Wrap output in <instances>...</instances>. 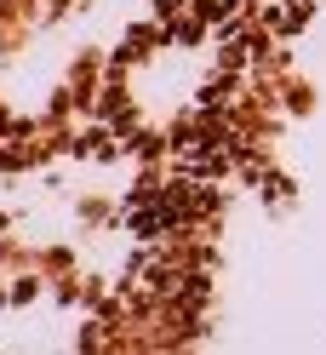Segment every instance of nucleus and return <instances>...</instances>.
I'll return each instance as SVG.
<instances>
[{
  "mask_svg": "<svg viewBox=\"0 0 326 355\" xmlns=\"http://www.w3.org/2000/svg\"><path fill=\"white\" fill-rule=\"evenodd\" d=\"M57 80L75 92L80 115L92 121V103H98V92H103V80H109V46H98V40H80V46L63 58V75H57Z\"/></svg>",
  "mask_w": 326,
  "mask_h": 355,
  "instance_id": "f257e3e1",
  "label": "nucleus"
},
{
  "mask_svg": "<svg viewBox=\"0 0 326 355\" xmlns=\"http://www.w3.org/2000/svg\"><path fill=\"white\" fill-rule=\"evenodd\" d=\"M161 52H172V35H166V24L161 17H132V24L120 29V40L115 46H109V63H115V69H149V63H155Z\"/></svg>",
  "mask_w": 326,
  "mask_h": 355,
  "instance_id": "f03ea898",
  "label": "nucleus"
},
{
  "mask_svg": "<svg viewBox=\"0 0 326 355\" xmlns=\"http://www.w3.org/2000/svg\"><path fill=\"white\" fill-rule=\"evenodd\" d=\"M69 161L75 166H120L126 161V144H120V132L109 126V121H80Z\"/></svg>",
  "mask_w": 326,
  "mask_h": 355,
  "instance_id": "7ed1b4c3",
  "label": "nucleus"
},
{
  "mask_svg": "<svg viewBox=\"0 0 326 355\" xmlns=\"http://www.w3.org/2000/svg\"><path fill=\"white\" fill-rule=\"evenodd\" d=\"M75 230L80 235H109V230H120V195H109V189H80L75 201Z\"/></svg>",
  "mask_w": 326,
  "mask_h": 355,
  "instance_id": "20e7f679",
  "label": "nucleus"
},
{
  "mask_svg": "<svg viewBox=\"0 0 326 355\" xmlns=\"http://www.w3.org/2000/svg\"><path fill=\"white\" fill-rule=\"evenodd\" d=\"M315 109H320V86L303 69H287L280 75V115L287 121H315Z\"/></svg>",
  "mask_w": 326,
  "mask_h": 355,
  "instance_id": "39448f33",
  "label": "nucleus"
},
{
  "mask_svg": "<svg viewBox=\"0 0 326 355\" xmlns=\"http://www.w3.org/2000/svg\"><path fill=\"white\" fill-rule=\"evenodd\" d=\"M35 270L46 275V286H52V281H63V275L86 270V258H80L75 241H40V247H35Z\"/></svg>",
  "mask_w": 326,
  "mask_h": 355,
  "instance_id": "423d86ee",
  "label": "nucleus"
},
{
  "mask_svg": "<svg viewBox=\"0 0 326 355\" xmlns=\"http://www.w3.org/2000/svg\"><path fill=\"white\" fill-rule=\"evenodd\" d=\"M126 161H155V166H166V161H172V132H166V121H143L132 138H126Z\"/></svg>",
  "mask_w": 326,
  "mask_h": 355,
  "instance_id": "0eeeda50",
  "label": "nucleus"
},
{
  "mask_svg": "<svg viewBox=\"0 0 326 355\" xmlns=\"http://www.w3.org/2000/svg\"><path fill=\"white\" fill-rule=\"evenodd\" d=\"M241 92H246V75H241V69H217V63H212V69L201 75V86H194V103L224 109V103H235Z\"/></svg>",
  "mask_w": 326,
  "mask_h": 355,
  "instance_id": "6e6552de",
  "label": "nucleus"
},
{
  "mask_svg": "<svg viewBox=\"0 0 326 355\" xmlns=\"http://www.w3.org/2000/svg\"><path fill=\"white\" fill-rule=\"evenodd\" d=\"M166 35H172V46H178V52H206V46H212V24H206V17L194 12V6L172 17Z\"/></svg>",
  "mask_w": 326,
  "mask_h": 355,
  "instance_id": "1a4fd4ad",
  "label": "nucleus"
},
{
  "mask_svg": "<svg viewBox=\"0 0 326 355\" xmlns=\"http://www.w3.org/2000/svg\"><path fill=\"white\" fill-rule=\"evenodd\" d=\"M252 195H257V201H264L269 212H292V207H298V195H303V189H298V178H292L287 166H275V172H269V178H264V184H257Z\"/></svg>",
  "mask_w": 326,
  "mask_h": 355,
  "instance_id": "9d476101",
  "label": "nucleus"
},
{
  "mask_svg": "<svg viewBox=\"0 0 326 355\" xmlns=\"http://www.w3.org/2000/svg\"><path fill=\"white\" fill-rule=\"evenodd\" d=\"M35 247H40V241H24V235H0V270H6V275H17V270H35Z\"/></svg>",
  "mask_w": 326,
  "mask_h": 355,
  "instance_id": "9b49d317",
  "label": "nucleus"
},
{
  "mask_svg": "<svg viewBox=\"0 0 326 355\" xmlns=\"http://www.w3.org/2000/svg\"><path fill=\"white\" fill-rule=\"evenodd\" d=\"M46 293H52V286H46L40 270H17V275H12V309H35Z\"/></svg>",
  "mask_w": 326,
  "mask_h": 355,
  "instance_id": "f8f14e48",
  "label": "nucleus"
},
{
  "mask_svg": "<svg viewBox=\"0 0 326 355\" xmlns=\"http://www.w3.org/2000/svg\"><path fill=\"white\" fill-rule=\"evenodd\" d=\"M57 309H86V270H75V275H63V281H52V293H46Z\"/></svg>",
  "mask_w": 326,
  "mask_h": 355,
  "instance_id": "ddd939ff",
  "label": "nucleus"
},
{
  "mask_svg": "<svg viewBox=\"0 0 326 355\" xmlns=\"http://www.w3.org/2000/svg\"><path fill=\"white\" fill-rule=\"evenodd\" d=\"M17 178H29V161H24V144L0 138V184H17Z\"/></svg>",
  "mask_w": 326,
  "mask_h": 355,
  "instance_id": "4468645a",
  "label": "nucleus"
},
{
  "mask_svg": "<svg viewBox=\"0 0 326 355\" xmlns=\"http://www.w3.org/2000/svg\"><path fill=\"white\" fill-rule=\"evenodd\" d=\"M194 0H149V17H161V24H172L178 12H189Z\"/></svg>",
  "mask_w": 326,
  "mask_h": 355,
  "instance_id": "2eb2a0df",
  "label": "nucleus"
},
{
  "mask_svg": "<svg viewBox=\"0 0 326 355\" xmlns=\"http://www.w3.org/2000/svg\"><path fill=\"white\" fill-rule=\"evenodd\" d=\"M17 218H24L17 207H0V235H12V230H17Z\"/></svg>",
  "mask_w": 326,
  "mask_h": 355,
  "instance_id": "dca6fc26",
  "label": "nucleus"
}]
</instances>
